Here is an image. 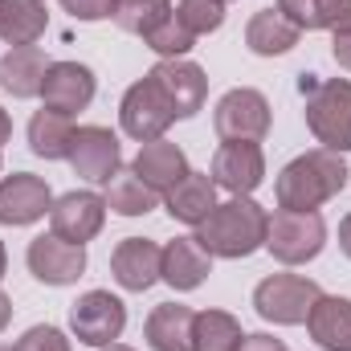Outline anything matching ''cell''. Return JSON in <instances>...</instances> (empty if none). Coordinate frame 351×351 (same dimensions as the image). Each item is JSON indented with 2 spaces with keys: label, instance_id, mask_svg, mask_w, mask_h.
I'll return each mask as SVG.
<instances>
[{
  "label": "cell",
  "instance_id": "60d3db41",
  "mask_svg": "<svg viewBox=\"0 0 351 351\" xmlns=\"http://www.w3.org/2000/svg\"><path fill=\"white\" fill-rule=\"evenodd\" d=\"M0 351H12V348H0Z\"/></svg>",
  "mask_w": 351,
  "mask_h": 351
},
{
  "label": "cell",
  "instance_id": "ba28073f",
  "mask_svg": "<svg viewBox=\"0 0 351 351\" xmlns=\"http://www.w3.org/2000/svg\"><path fill=\"white\" fill-rule=\"evenodd\" d=\"M127 327V306L123 298H114L110 290H86L74 306H70V331L78 343L86 348H106V343H119Z\"/></svg>",
  "mask_w": 351,
  "mask_h": 351
},
{
  "label": "cell",
  "instance_id": "b9f144b4",
  "mask_svg": "<svg viewBox=\"0 0 351 351\" xmlns=\"http://www.w3.org/2000/svg\"><path fill=\"white\" fill-rule=\"evenodd\" d=\"M225 4H229V0H225Z\"/></svg>",
  "mask_w": 351,
  "mask_h": 351
},
{
  "label": "cell",
  "instance_id": "52a82bcc",
  "mask_svg": "<svg viewBox=\"0 0 351 351\" xmlns=\"http://www.w3.org/2000/svg\"><path fill=\"white\" fill-rule=\"evenodd\" d=\"M269 123H274L269 98H265L262 90H254V86L229 90V94L217 102V110H213V127H217V135H221L225 143H229V139L262 143L265 135H269Z\"/></svg>",
  "mask_w": 351,
  "mask_h": 351
},
{
  "label": "cell",
  "instance_id": "5b68a950",
  "mask_svg": "<svg viewBox=\"0 0 351 351\" xmlns=\"http://www.w3.org/2000/svg\"><path fill=\"white\" fill-rule=\"evenodd\" d=\"M323 298L319 282L302 278V274H269L258 282L254 290V311L262 315L265 323L278 327H302L311 319V306Z\"/></svg>",
  "mask_w": 351,
  "mask_h": 351
},
{
  "label": "cell",
  "instance_id": "8fae6325",
  "mask_svg": "<svg viewBox=\"0 0 351 351\" xmlns=\"http://www.w3.org/2000/svg\"><path fill=\"white\" fill-rule=\"evenodd\" d=\"M25 262H29V274L45 286H74L86 274V245L62 241L58 233H41L29 241Z\"/></svg>",
  "mask_w": 351,
  "mask_h": 351
},
{
  "label": "cell",
  "instance_id": "4fadbf2b",
  "mask_svg": "<svg viewBox=\"0 0 351 351\" xmlns=\"http://www.w3.org/2000/svg\"><path fill=\"white\" fill-rule=\"evenodd\" d=\"M53 208V192L41 176L33 172H12L0 180V225H33Z\"/></svg>",
  "mask_w": 351,
  "mask_h": 351
},
{
  "label": "cell",
  "instance_id": "7a4b0ae2",
  "mask_svg": "<svg viewBox=\"0 0 351 351\" xmlns=\"http://www.w3.org/2000/svg\"><path fill=\"white\" fill-rule=\"evenodd\" d=\"M348 164L343 156L327 152V147H315L298 160H290L278 184H274V196H278V208H294V213H319V204H327L331 196H339L348 188Z\"/></svg>",
  "mask_w": 351,
  "mask_h": 351
},
{
  "label": "cell",
  "instance_id": "30bf717a",
  "mask_svg": "<svg viewBox=\"0 0 351 351\" xmlns=\"http://www.w3.org/2000/svg\"><path fill=\"white\" fill-rule=\"evenodd\" d=\"M265 180V152L262 143L250 139H229L213 156V184L225 188L229 196H254Z\"/></svg>",
  "mask_w": 351,
  "mask_h": 351
},
{
  "label": "cell",
  "instance_id": "f546056e",
  "mask_svg": "<svg viewBox=\"0 0 351 351\" xmlns=\"http://www.w3.org/2000/svg\"><path fill=\"white\" fill-rule=\"evenodd\" d=\"M143 45H147L152 53H160V62H172V58H184V53L196 45V37L180 25V16L172 12L160 29H152V33L143 37Z\"/></svg>",
  "mask_w": 351,
  "mask_h": 351
},
{
  "label": "cell",
  "instance_id": "7402d4cb",
  "mask_svg": "<svg viewBox=\"0 0 351 351\" xmlns=\"http://www.w3.org/2000/svg\"><path fill=\"white\" fill-rule=\"evenodd\" d=\"M74 131H78V127H74L70 114L41 106V110L29 119V152H33L37 160H70Z\"/></svg>",
  "mask_w": 351,
  "mask_h": 351
},
{
  "label": "cell",
  "instance_id": "2e32d148",
  "mask_svg": "<svg viewBox=\"0 0 351 351\" xmlns=\"http://www.w3.org/2000/svg\"><path fill=\"white\" fill-rule=\"evenodd\" d=\"M160 262H164V250L152 237H123L110 254V274L123 290L143 294L160 282Z\"/></svg>",
  "mask_w": 351,
  "mask_h": 351
},
{
  "label": "cell",
  "instance_id": "8d00e7d4",
  "mask_svg": "<svg viewBox=\"0 0 351 351\" xmlns=\"http://www.w3.org/2000/svg\"><path fill=\"white\" fill-rule=\"evenodd\" d=\"M8 323H12V298L0 290V335H4V327H8Z\"/></svg>",
  "mask_w": 351,
  "mask_h": 351
},
{
  "label": "cell",
  "instance_id": "d6986e66",
  "mask_svg": "<svg viewBox=\"0 0 351 351\" xmlns=\"http://www.w3.org/2000/svg\"><path fill=\"white\" fill-rule=\"evenodd\" d=\"M45 70H49V58L37 45H16L0 58V86L12 98H41Z\"/></svg>",
  "mask_w": 351,
  "mask_h": 351
},
{
  "label": "cell",
  "instance_id": "484cf974",
  "mask_svg": "<svg viewBox=\"0 0 351 351\" xmlns=\"http://www.w3.org/2000/svg\"><path fill=\"white\" fill-rule=\"evenodd\" d=\"M298 37H302V29L290 25L278 8L254 12L250 25H245V45H250L258 58H282V53H290V49L298 45Z\"/></svg>",
  "mask_w": 351,
  "mask_h": 351
},
{
  "label": "cell",
  "instance_id": "ac0fdd59",
  "mask_svg": "<svg viewBox=\"0 0 351 351\" xmlns=\"http://www.w3.org/2000/svg\"><path fill=\"white\" fill-rule=\"evenodd\" d=\"M213 274V254L196 241V237H176L164 245V262H160V282H168L172 290H196L204 278Z\"/></svg>",
  "mask_w": 351,
  "mask_h": 351
},
{
  "label": "cell",
  "instance_id": "d590c367",
  "mask_svg": "<svg viewBox=\"0 0 351 351\" xmlns=\"http://www.w3.org/2000/svg\"><path fill=\"white\" fill-rule=\"evenodd\" d=\"M339 250H343V254L351 258V213L343 217V221H339Z\"/></svg>",
  "mask_w": 351,
  "mask_h": 351
},
{
  "label": "cell",
  "instance_id": "ab89813d",
  "mask_svg": "<svg viewBox=\"0 0 351 351\" xmlns=\"http://www.w3.org/2000/svg\"><path fill=\"white\" fill-rule=\"evenodd\" d=\"M98 351H135V348H127V343H106V348H98Z\"/></svg>",
  "mask_w": 351,
  "mask_h": 351
},
{
  "label": "cell",
  "instance_id": "9c48e42d",
  "mask_svg": "<svg viewBox=\"0 0 351 351\" xmlns=\"http://www.w3.org/2000/svg\"><path fill=\"white\" fill-rule=\"evenodd\" d=\"M70 168L90 184H110L123 172V143L110 127H78L74 147H70Z\"/></svg>",
  "mask_w": 351,
  "mask_h": 351
},
{
  "label": "cell",
  "instance_id": "603a6c76",
  "mask_svg": "<svg viewBox=\"0 0 351 351\" xmlns=\"http://www.w3.org/2000/svg\"><path fill=\"white\" fill-rule=\"evenodd\" d=\"M164 204H168L172 221L196 229V225L217 208V184H213V176H204V172H188L172 192L164 196Z\"/></svg>",
  "mask_w": 351,
  "mask_h": 351
},
{
  "label": "cell",
  "instance_id": "d6a6232c",
  "mask_svg": "<svg viewBox=\"0 0 351 351\" xmlns=\"http://www.w3.org/2000/svg\"><path fill=\"white\" fill-rule=\"evenodd\" d=\"M74 21H106L110 16V8H114V0H58Z\"/></svg>",
  "mask_w": 351,
  "mask_h": 351
},
{
  "label": "cell",
  "instance_id": "9a60e30c",
  "mask_svg": "<svg viewBox=\"0 0 351 351\" xmlns=\"http://www.w3.org/2000/svg\"><path fill=\"white\" fill-rule=\"evenodd\" d=\"M94 90H98V78L94 70L82 66V62H49L45 70V86H41V102L49 110H62V114H78L94 102Z\"/></svg>",
  "mask_w": 351,
  "mask_h": 351
},
{
  "label": "cell",
  "instance_id": "f1b7e54d",
  "mask_svg": "<svg viewBox=\"0 0 351 351\" xmlns=\"http://www.w3.org/2000/svg\"><path fill=\"white\" fill-rule=\"evenodd\" d=\"M168 16H172V0H114V8H110V21L135 37H147Z\"/></svg>",
  "mask_w": 351,
  "mask_h": 351
},
{
  "label": "cell",
  "instance_id": "ffe728a7",
  "mask_svg": "<svg viewBox=\"0 0 351 351\" xmlns=\"http://www.w3.org/2000/svg\"><path fill=\"white\" fill-rule=\"evenodd\" d=\"M306 331H311V339L323 351H351V298L323 294L311 306Z\"/></svg>",
  "mask_w": 351,
  "mask_h": 351
},
{
  "label": "cell",
  "instance_id": "74e56055",
  "mask_svg": "<svg viewBox=\"0 0 351 351\" xmlns=\"http://www.w3.org/2000/svg\"><path fill=\"white\" fill-rule=\"evenodd\" d=\"M8 139H12V119H8V110L0 106V147H4Z\"/></svg>",
  "mask_w": 351,
  "mask_h": 351
},
{
  "label": "cell",
  "instance_id": "836d02e7",
  "mask_svg": "<svg viewBox=\"0 0 351 351\" xmlns=\"http://www.w3.org/2000/svg\"><path fill=\"white\" fill-rule=\"evenodd\" d=\"M237 351H286V343L274 339V335H265V331H258V335H245Z\"/></svg>",
  "mask_w": 351,
  "mask_h": 351
},
{
  "label": "cell",
  "instance_id": "e575fe53",
  "mask_svg": "<svg viewBox=\"0 0 351 351\" xmlns=\"http://www.w3.org/2000/svg\"><path fill=\"white\" fill-rule=\"evenodd\" d=\"M331 53H335V62H339V66L351 74V33H335V41H331Z\"/></svg>",
  "mask_w": 351,
  "mask_h": 351
},
{
  "label": "cell",
  "instance_id": "5bb4252c",
  "mask_svg": "<svg viewBox=\"0 0 351 351\" xmlns=\"http://www.w3.org/2000/svg\"><path fill=\"white\" fill-rule=\"evenodd\" d=\"M156 78V86L164 90V98L172 102L176 119H192L204 110V98H208V78L196 62H184V58H172V62H156L147 70Z\"/></svg>",
  "mask_w": 351,
  "mask_h": 351
},
{
  "label": "cell",
  "instance_id": "d4e9b609",
  "mask_svg": "<svg viewBox=\"0 0 351 351\" xmlns=\"http://www.w3.org/2000/svg\"><path fill=\"white\" fill-rule=\"evenodd\" d=\"M278 12L302 33H315V29L351 33V0H278Z\"/></svg>",
  "mask_w": 351,
  "mask_h": 351
},
{
  "label": "cell",
  "instance_id": "6da1fadb",
  "mask_svg": "<svg viewBox=\"0 0 351 351\" xmlns=\"http://www.w3.org/2000/svg\"><path fill=\"white\" fill-rule=\"evenodd\" d=\"M265 229H269V213L254 196H229L221 200L200 225H196V241L225 262H241L250 254L265 250Z\"/></svg>",
  "mask_w": 351,
  "mask_h": 351
},
{
  "label": "cell",
  "instance_id": "4316f807",
  "mask_svg": "<svg viewBox=\"0 0 351 351\" xmlns=\"http://www.w3.org/2000/svg\"><path fill=\"white\" fill-rule=\"evenodd\" d=\"M241 339H245V331L229 311H196V319H192V351H237Z\"/></svg>",
  "mask_w": 351,
  "mask_h": 351
},
{
  "label": "cell",
  "instance_id": "7c38bea8",
  "mask_svg": "<svg viewBox=\"0 0 351 351\" xmlns=\"http://www.w3.org/2000/svg\"><path fill=\"white\" fill-rule=\"evenodd\" d=\"M106 225V196L98 192H66L53 200L49 208V233H58L62 241L86 245L102 233Z\"/></svg>",
  "mask_w": 351,
  "mask_h": 351
},
{
  "label": "cell",
  "instance_id": "4dcf8cb0",
  "mask_svg": "<svg viewBox=\"0 0 351 351\" xmlns=\"http://www.w3.org/2000/svg\"><path fill=\"white\" fill-rule=\"evenodd\" d=\"M176 16L192 37H204L225 25V0H180Z\"/></svg>",
  "mask_w": 351,
  "mask_h": 351
},
{
  "label": "cell",
  "instance_id": "e0dca14e",
  "mask_svg": "<svg viewBox=\"0 0 351 351\" xmlns=\"http://www.w3.org/2000/svg\"><path fill=\"white\" fill-rule=\"evenodd\" d=\"M131 172L139 176L152 192L168 196L192 168H188V156H184L176 143H168V139H152V143H139V156H135Z\"/></svg>",
  "mask_w": 351,
  "mask_h": 351
},
{
  "label": "cell",
  "instance_id": "1f68e13d",
  "mask_svg": "<svg viewBox=\"0 0 351 351\" xmlns=\"http://www.w3.org/2000/svg\"><path fill=\"white\" fill-rule=\"evenodd\" d=\"M12 351H74L70 348V339L58 331V327H29L16 343H12Z\"/></svg>",
  "mask_w": 351,
  "mask_h": 351
},
{
  "label": "cell",
  "instance_id": "8992f818",
  "mask_svg": "<svg viewBox=\"0 0 351 351\" xmlns=\"http://www.w3.org/2000/svg\"><path fill=\"white\" fill-rule=\"evenodd\" d=\"M119 123L135 143H152V139L168 135V127L176 123V110L152 74H143L135 86H127L123 102H119Z\"/></svg>",
  "mask_w": 351,
  "mask_h": 351
},
{
  "label": "cell",
  "instance_id": "3957f363",
  "mask_svg": "<svg viewBox=\"0 0 351 351\" xmlns=\"http://www.w3.org/2000/svg\"><path fill=\"white\" fill-rule=\"evenodd\" d=\"M327 245V221L319 213H294V208H274L269 229H265V250L282 265H306L315 262Z\"/></svg>",
  "mask_w": 351,
  "mask_h": 351
},
{
  "label": "cell",
  "instance_id": "44dd1931",
  "mask_svg": "<svg viewBox=\"0 0 351 351\" xmlns=\"http://www.w3.org/2000/svg\"><path fill=\"white\" fill-rule=\"evenodd\" d=\"M192 319L196 311L180 306V302H160L147 323H143V339L152 351H192Z\"/></svg>",
  "mask_w": 351,
  "mask_h": 351
},
{
  "label": "cell",
  "instance_id": "f35d334b",
  "mask_svg": "<svg viewBox=\"0 0 351 351\" xmlns=\"http://www.w3.org/2000/svg\"><path fill=\"white\" fill-rule=\"evenodd\" d=\"M4 269H8V254H4V241H0V278H4Z\"/></svg>",
  "mask_w": 351,
  "mask_h": 351
},
{
  "label": "cell",
  "instance_id": "277c9868",
  "mask_svg": "<svg viewBox=\"0 0 351 351\" xmlns=\"http://www.w3.org/2000/svg\"><path fill=\"white\" fill-rule=\"evenodd\" d=\"M306 127L327 152H335V156L351 152V82L348 78H323V82L311 86V94H306Z\"/></svg>",
  "mask_w": 351,
  "mask_h": 351
},
{
  "label": "cell",
  "instance_id": "83f0119b",
  "mask_svg": "<svg viewBox=\"0 0 351 351\" xmlns=\"http://www.w3.org/2000/svg\"><path fill=\"white\" fill-rule=\"evenodd\" d=\"M160 204V192H152L135 172H119L106 184V208L119 217H147Z\"/></svg>",
  "mask_w": 351,
  "mask_h": 351
},
{
  "label": "cell",
  "instance_id": "cb8c5ba5",
  "mask_svg": "<svg viewBox=\"0 0 351 351\" xmlns=\"http://www.w3.org/2000/svg\"><path fill=\"white\" fill-rule=\"evenodd\" d=\"M49 29V8L45 0H0V41L16 45H37Z\"/></svg>",
  "mask_w": 351,
  "mask_h": 351
}]
</instances>
